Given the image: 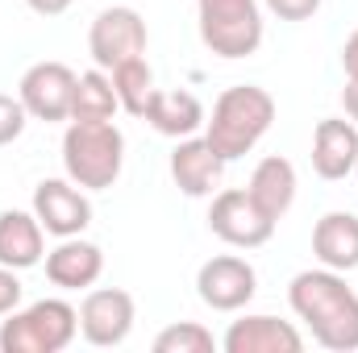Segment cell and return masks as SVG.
I'll list each match as a JSON object with an SVG mask.
<instances>
[{
	"instance_id": "cell-1",
	"label": "cell",
	"mask_w": 358,
	"mask_h": 353,
	"mask_svg": "<svg viewBox=\"0 0 358 353\" xmlns=\"http://www.w3.org/2000/svg\"><path fill=\"white\" fill-rule=\"evenodd\" d=\"M287 303L296 320L313 333L321 350L355 353L358 350V295L346 287L342 270H300L287 283Z\"/></svg>"
},
{
	"instance_id": "cell-2",
	"label": "cell",
	"mask_w": 358,
	"mask_h": 353,
	"mask_svg": "<svg viewBox=\"0 0 358 353\" xmlns=\"http://www.w3.org/2000/svg\"><path fill=\"white\" fill-rule=\"evenodd\" d=\"M271 125H275V96L259 84H234L217 96L213 117H204V137L225 163H234L267 137Z\"/></svg>"
},
{
	"instance_id": "cell-3",
	"label": "cell",
	"mask_w": 358,
	"mask_h": 353,
	"mask_svg": "<svg viewBox=\"0 0 358 353\" xmlns=\"http://www.w3.org/2000/svg\"><path fill=\"white\" fill-rule=\"evenodd\" d=\"M125 133L113 121H71L63 133V171L84 191H104L121 179Z\"/></svg>"
},
{
	"instance_id": "cell-4",
	"label": "cell",
	"mask_w": 358,
	"mask_h": 353,
	"mask_svg": "<svg viewBox=\"0 0 358 353\" xmlns=\"http://www.w3.org/2000/svg\"><path fill=\"white\" fill-rule=\"evenodd\" d=\"M80 337V308L67 299H38L8 312L0 324V353H63Z\"/></svg>"
},
{
	"instance_id": "cell-5",
	"label": "cell",
	"mask_w": 358,
	"mask_h": 353,
	"mask_svg": "<svg viewBox=\"0 0 358 353\" xmlns=\"http://www.w3.org/2000/svg\"><path fill=\"white\" fill-rule=\"evenodd\" d=\"M200 42L217 59H250L263 46V4L259 0H196Z\"/></svg>"
},
{
	"instance_id": "cell-6",
	"label": "cell",
	"mask_w": 358,
	"mask_h": 353,
	"mask_svg": "<svg viewBox=\"0 0 358 353\" xmlns=\"http://www.w3.org/2000/svg\"><path fill=\"white\" fill-rule=\"evenodd\" d=\"M146 42H150L146 21L129 4L100 8L96 21H92V29H88V54L100 71H113V67H121L129 59H142L146 54Z\"/></svg>"
},
{
	"instance_id": "cell-7",
	"label": "cell",
	"mask_w": 358,
	"mask_h": 353,
	"mask_svg": "<svg viewBox=\"0 0 358 353\" xmlns=\"http://www.w3.org/2000/svg\"><path fill=\"white\" fill-rule=\"evenodd\" d=\"M275 225L267 212L250 200L246 187H225L213 195V208H208V229L213 237H221L225 246L234 250H259L275 237Z\"/></svg>"
},
{
	"instance_id": "cell-8",
	"label": "cell",
	"mask_w": 358,
	"mask_h": 353,
	"mask_svg": "<svg viewBox=\"0 0 358 353\" xmlns=\"http://www.w3.org/2000/svg\"><path fill=\"white\" fill-rule=\"evenodd\" d=\"M138 320V303L121 287H88L80 303V337L96 350H117L129 341Z\"/></svg>"
},
{
	"instance_id": "cell-9",
	"label": "cell",
	"mask_w": 358,
	"mask_h": 353,
	"mask_svg": "<svg viewBox=\"0 0 358 353\" xmlns=\"http://www.w3.org/2000/svg\"><path fill=\"white\" fill-rule=\"evenodd\" d=\"M196 295L213 312H242L259 295V274L238 254H217L196 270Z\"/></svg>"
},
{
	"instance_id": "cell-10",
	"label": "cell",
	"mask_w": 358,
	"mask_h": 353,
	"mask_svg": "<svg viewBox=\"0 0 358 353\" xmlns=\"http://www.w3.org/2000/svg\"><path fill=\"white\" fill-rule=\"evenodd\" d=\"M76 71L67 67V63H34L25 75H21V84H17V100L25 104V112L34 117V121H46V125H55V121H71V100H76Z\"/></svg>"
},
{
	"instance_id": "cell-11",
	"label": "cell",
	"mask_w": 358,
	"mask_h": 353,
	"mask_svg": "<svg viewBox=\"0 0 358 353\" xmlns=\"http://www.w3.org/2000/svg\"><path fill=\"white\" fill-rule=\"evenodd\" d=\"M34 216L50 237H80L92 225V200L71 179H42L34 187Z\"/></svg>"
},
{
	"instance_id": "cell-12",
	"label": "cell",
	"mask_w": 358,
	"mask_h": 353,
	"mask_svg": "<svg viewBox=\"0 0 358 353\" xmlns=\"http://www.w3.org/2000/svg\"><path fill=\"white\" fill-rule=\"evenodd\" d=\"M221 350L225 353H300L304 350V333L292 320L255 312V316H238L225 329Z\"/></svg>"
},
{
	"instance_id": "cell-13",
	"label": "cell",
	"mask_w": 358,
	"mask_h": 353,
	"mask_svg": "<svg viewBox=\"0 0 358 353\" xmlns=\"http://www.w3.org/2000/svg\"><path fill=\"white\" fill-rule=\"evenodd\" d=\"M225 158L208 146V137H179L176 150H171V179L187 200H204V195H217L221 179H225Z\"/></svg>"
},
{
	"instance_id": "cell-14",
	"label": "cell",
	"mask_w": 358,
	"mask_h": 353,
	"mask_svg": "<svg viewBox=\"0 0 358 353\" xmlns=\"http://www.w3.org/2000/svg\"><path fill=\"white\" fill-rule=\"evenodd\" d=\"M104 274V250L96 241L80 237H59V246L46 254V278L59 291H88Z\"/></svg>"
},
{
	"instance_id": "cell-15",
	"label": "cell",
	"mask_w": 358,
	"mask_h": 353,
	"mask_svg": "<svg viewBox=\"0 0 358 353\" xmlns=\"http://www.w3.org/2000/svg\"><path fill=\"white\" fill-rule=\"evenodd\" d=\"M358 167V125L342 117H325L313 129V171L329 183L355 175Z\"/></svg>"
},
{
	"instance_id": "cell-16",
	"label": "cell",
	"mask_w": 358,
	"mask_h": 353,
	"mask_svg": "<svg viewBox=\"0 0 358 353\" xmlns=\"http://www.w3.org/2000/svg\"><path fill=\"white\" fill-rule=\"evenodd\" d=\"M46 254V229L42 220L21 208H8L0 212V266H13V270H29V266L42 262Z\"/></svg>"
},
{
	"instance_id": "cell-17",
	"label": "cell",
	"mask_w": 358,
	"mask_h": 353,
	"mask_svg": "<svg viewBox=\"0 0 358 353\" xmlns=\"http://www.w3.org/2000/svg\"><path fill=\"white\" fill-rule=\"evenodd\" d=\"M313 254L329 270H358V216L355 212H325L313 225Z\"/></svg>"
},
{
	"instance_id": "cell-18",
	"label": "cell",
	"mask_w": 358,
	"mask_h": 353,
	"mask_svg": "<svg viewBox=\"0 0 358 353\" xmlns=\"http://www.w3.org/2000/svg\"><path fill=\"white\" fill-rule=\"evenodd\" d=\"M250 200L267 212L271 220L287 216V208L296 204V167L279 154H267L255 171H250V183H246Z\"/></svg>"
},
{
	"instance_id": "cell-19",
	"label": "cell",
	"mask_w": 358,
	"mask_h": 353,
	"mask_svg": "<svg viewBox=\"0 0 358 353\" xmlns=\"http://www.w3.org/2000/svg\"><path fill=\"white\" fill-rule=\"evenodd\" d=\"M204 104L192 96V91H163L155 88L150 96V104H146V117L142 121H150L163 137H192V133H200L204 129Z\"/></svg>"
},
{
	"instance_id": "cell-20",
	"label": "cell",
	"mask_w": 358,
	"mask_h": 353,
	"mask_svg": "<svg viewBox=\"0 0 358 353\" xmlns=\"http://www.w3.org/2000/svg\"><path fill=\"white\" fill-rule=\"evenodd\" d=\"M121 108L108 71H84L76 80V100H71V121H113V112Z\"/></svg>"
},
{
	"instance_id": "cell-21",
	"label": "cell",
	"mask_w": 358,
	"mask_h": 353,
	"mask_svg": "<svg viewBox=\"0 0 358 353\" xmlns=\"http://www.w3.org/2000/svg\"><path fill=\"white\" fill-rule=\"evenodd\" d=\"M108 80H113V91H117V100H121V108H125L129 117H146V104H150V96H155V71H150L146 54H142V59H129V63H121V67H113Z\"/></svg>"
},
{
	"instance_id": "cell-22",
	"label": "cell",
	"mask_w": 358,
	"mask_h": 353,
	"mask_svg": "<svg viewBox=\"0 0 358 353\" xmlns=\"http://www.w3.org/2000/svg\"><path fill=\"white\" fill-rule=\"evenodd\" d=\"M221 345L200 320H179V324H167L159 337H155V353H213Z\"/></svg>"
},
{
	"instance_id": "cell-23",
	"label": "cell",
	"mask_w": 358,
	"mask_h": 353,
	"mask_svg": "<svg viewBox=\"0 0 358 353\" xmlns=\"http://www.w3.org/2000/svg\"><path fill=\"white\" fill-rule=\"evenodd\" d=\"M25 125H29L25 104H21L17 96H4V91H0V146H13V142L25 133Z\"/></svg>"
},
{
	"instance_id": "cell-24",
	"label": "cell",
	"mask_w": 358,
	"mask_h": 353,
	"mask_svg": "<svg viewBox=\"0 0 358 353\" xmlns=\"http://www.w3.org/2000/svg\"><path fill=\"white\" fill-rule=\"evenodd\" d=\"M263 4H267L279 21H308L325 0H263Z\"/></svg>"
},
{
	"instance_id": "cell-25",
	"label": "cell",
	"mask_w": 358,
	"mask_h": 353,
	"mask_svg": "<svg viewBox=\"0 0 358 353\" xmlns=\"http://www.w3.org/2000/svg\"><path fill=\"white\" fill-rule=\"evenodd\" d=\"M21 295H25V287H21V278H17V270H13V266H0V316L17 312V308H21Z\"/></svg>"
},
{
	"instance_id": "cell-26",
	"label": "cell",
	"mask_w": 358,
	"mask_h": 353,
	"mask_svg": "<svg viewBox=\"0 0 358 353\" xmlns=\"http://www.w3.org/2000/svg\"><path fill=\"white\" fill-rule=\"evenodd\" d=\"M342 71H346V80H358V29L342 46Z\"/></svg>"
},
{
	"instance_id": "cell-27",
	"label": "cell",
	"mask_w": 358,
	"mask_h": 353,
	"mask_svg": "<svg viewBox=\"0 0 358 353\" xmlns=\"http://www.w3.org/2000/svg\"><path fill=\"white\" fill-rule=\"evenodd\" d=\"M25 4H29L38 17H63V13H67L76 0H25Z\"/></svg>"
},
{
	"instance_id": "cell-28",
	"label": "cell",
	"mask_w": 358,
	"mask_h": 353,
	"mask_svg": "<svg viewBox=\"0 0 358 353\" xmlns=\"http://www.w3.org/2000/svg\"><path fill=\"white\" fill-rule=\"evenodd\" d=\"M342 108H346V117L358 125V80H346V88H342Z\"/></svg>"
},
{
	"instance_id": "cell-29",
	"label": "cell",
	"mask_w": 358,
	"mask_h": 353,
	"mask_svg": "<svg viewBox=\"0 0 358 353\" xmlns=\"http://www.w3.org/2000/svg\"><path fill=\"white\" fill-rule=\"evenodd\" d=\"M355 175H358V167H355Z\"/></svg>"
}]
</instances>
